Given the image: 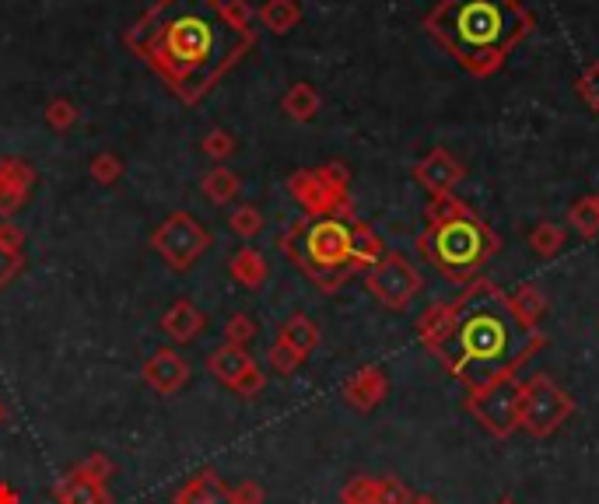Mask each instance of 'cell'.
I'll use <instances>...</instances> for the list:
<instances>
[{
    "label": "cell",
    "instance_id": "f1b7e54d",
    "mask_svg": "<svg viewBox=\"0 0 599 504\" xmlns=\"http://www.w3.org/2000/svg\"><path fill=\"white\" fill-rule=\"evenodd\" d=\"M263 21H267L274 32H288L298 21V4L295 0H270V4L263 7Z\"/></svg>",
    "mask_w": 599,
    "mask_h": 504
},
{
    "label": "cell",
    "instance_id": "836d02e7",
    "mask_svg": "<svg viewBox=\"0 0 599 504\" xmlns=\"http://www.w3.org/2000/svg\"><path fill=\"white\" fill-rule=\"evenodd\" d=\"M232 231H235V235H242V238L260 235V231H263V214L256 207H239L232 214Z\"/></svg>",
    "mask_w": 599,
    "mask_h": 504
},
{
    "label": "cell",
    "instance_id": "8992f818",
    "mask_svg": "<svg viewBox=\"0 0 599 504\" xmlns=\"http://www.w3.org/2000/svg\"><path fill=\"white\" fill-rule=\"evenodd\" d=\"M575 413V399L547 375L536 371L533 378L522 382V403H519V427L529 438H550L557 434Z\"/></svg>",
    "mask_w": 599,
    "mask_h": 504
},
{
    "label": "cell",
    "instance_id": "60d3db41",
    "mask_svg": "<svg viewBox=\"0 0 599 504\" xmlns=\"http://www.w3.org/2000/svg\"><path fill=\"white\" fill-rule=\"evenodd\" d=\"M498 504H519V501H515V497H508V494H505V497H501Z\"/></svg>",
    "mask_w": 599,
    "mask_h": 504
},
{
    "label": "cell",
    "instance_id": "603a6c76",
    "mask_svg": "<svg viewBox=\"0 0 599 504\" xmlns=\"http://www.w3.org/2000/svg\"><path fill=\"white\" fill-rule=\"evenodd\" d=\"M232 277L239 280L242 287L256 291V287H263V280H267V263H263V256L256 249H239L232 259Z\"/></svg>",
    "mask_w": 599,
    "mask_h": 504
},
{
    "label": "cell",
    "instance_id": "d6a6232c",
    "mask_svg": "<svg viewBox=\"0 0 599 504\" xmlns=\"http://www.w3.org/2000/svg\"><path fill=\"white\" fill-rule=\"evenodd\" d=\"M340 504H379L375 501V476H354L340 490Z\"/></svg>",
    "mask_w": 599,
    "mask_h": 504
},
{
    "label": "cell",
    "instance_id": "7a4b0ae2",
    "mask_svg": "<svg viewBox=\"0 0 599 504\" xmlns=\"http://www.w3.org/2000/svg\"><path fill=\"white\" fill-rule=\"evenodd\" d=\"M249 42V32L228 18L218 0H158L134 32L144 60L186 102L207 95Z\"/></svg>",
    "mask_w": 599,
    "mask_h": 504
},
{
    "label": "cell",
    "instance_id": "74e56055",
    "mask_svg": "<svg viewBox=\"0 0 599 504\" xmlns=\"http://www.w3.org/2000/svg\"><path fill=\"white\" fill-rule=\"evenodd\" d=\"M204 151L211 154V158H225V154L235 151V144H232L228 133H211V137L204 140Z\"/></svg>",
    "mask_w": 599,
    "mask_h": 504
},
{
    "label": "cell",
    "instance_id": "f35d334b",
    "mask_svg": "<svg viewBox=\"0 0 599 504\" xmlns=\"http://www.w3.org/2000/svg\"><path fill=\"white\" fill-rule=\"evenodd\" d=\"M50 123L60 126V130H64V126H71L74 123V109L67 102H53L50 105Z\"/></svg>",
    "mask_w": 599,
    "mask_h": 504
},
{
    "label": "cell",
    "instance_id": "f546056e",
    "mask_svg": "<svg viewBox=\"0 0 599 504\" xmlns=\"http://www.w3.org/2000/svg\"><path fill=\"white\" fill-rule=\"evenodd\" d=\"M375 501L379 504H414V494H410L407 483L396 480V476H382V480H375Z\"/></svg>",
    "mask_w": 599,
    "mask_h": 504
},
{
    "label": "cell",
    "instance_id": "ac0fdd59",
    "mask_svg": "<svg viewBox=\"0 0 599 504\" xmlns=\"http://www.w3.org/2000/svg\"><path fill=\"white\" fill-rule=\"evenodd\" d=\"M32 186V172L22 161H0V214L22 207L25 193Z\"/></svg>",
    "mask_w": 599,
    "mask_h": 504
},
{
    "label": "cell",
    "instance_id": "9c48e42d",
    "mask_svg": "<svg viewBox=\"0 0 599 504\" xmlns=\"http://www.w3.org/2000/svg\"><path fill=\"white\" fill-rule=\"evenodd\" d=\"M151 249L172 266V270H190L207 249H211V235L193 214H169L151 235Z\"/></svg>",
    "mask_w": 599,
    "mask_h": 504
},
{
    "label": "cell",
    "instance_id": "5bb4252c",
    "mask_svg": "<svg viewBox=\"0 0 599 504\" xmlns=\"http://www.w3.org/2000/svg\"><path fill=\"white\" fill-rule=\"evenodd\" d=\"M386 392H389L386 371H382L379 364H365V368H358L344 382V403L358 413H368L386 399Z\"/></svg>",
    "mask_w": 599,
    "mask_h": 504
},
{
    "label": "cell",
    "instance_id": "3957f363",
    "mask_svg": "<svg viewBox=\"0 0 599 504\" xmlns=\"http://www.w3.org/2000/svg\"><path fill=\"white\" fill-rule=\"evenodd\" d=\"M533 28L522 0H438L424 18V32L473 77L498 74Z\"/></svg>",
    "mask_w": 599,
    "mask_h": 504
},
{
    "label": "cell",
    "instance_id": "8d00e7d4",
    "mask_svg": "<svg viewBox=\"0 0 599 504\" xmlns=\"http://www.w3.org/2000/svg\"><path fill=\"white\" fill-rule=\"evenodd\" d=\"M81 469H85V473L92 476V480H99V483H109V476L116 473L113 462H109L106 455H88V459L81 462Z\"/></svg>",
    "mask_w": 599,
    "mask_h": 504
},
{
    "label": "cell",
    "instance_id": "ba28073f",
    "mask_svg": "<svg viewBox=\"0 0 599 504\" xmlns=\"http://www.w3.org/2000/svg\"><path fill=\"white\" fill-rule=\"evenodd\" d=\"M365 287L382 308L403 312L424 291V277L403 252H386L372 270H365Z\"/></svg>",
    "mask_w": 599,
    "mask_h": 504
},
{
    "label": "cell",
    "instance_id": "7402d4cb",
    "mask_svg": "<svg viewBox=\"0 0 599 504\" xmlns=\"http://www.w3.org/2000/svg\"><path fill=\"white\" fill-rule=\"evenodd\" d=\"M382 256H386V245H382V238L375 235L368 224L354 221V266H358V270H372Z\"/></svg>",
    "mask_w": 599,
    "mask_h": 504
},
{
    "label": "cell",
    "instance_id": "277c9868",
    "mask_svg": "<svg viewBox=\"0 0 599 504\" xmlns=\"http://www.w3.org/2000/svg\"><path fill=\"white\" fill-rule=\"evenodd\" d=\"M417 252L428 266H435L449 284L466 287L477 273L501 252V238L477 210L449 217V221L424 224L417 235Z\"/></svg>",
    "mask_w": 599,
    "mask_h": 504
},
{
    "label": "cell",
    "instance_id": "30bf717a",
    "mask_svg": "<svg viewBox=\"0 0 599 504\" xmlns=\"http://www.w3.org/2000/svg\"><path fill=\"white\" fill-rule=\"evenodd\" d=\"M291 193L298 196L312 217H344L351 210L347 200V172L344 165H326L319 172H302L291 179Z\"/></svg>",
    "mask_w": 599,
    "mask_h": 504
},
{
    "label": "cell",
    "instance_id": "e575fe53",
    "mask_svg": "<svg viewBox=\"0 0 599 504\" xmlns=\"http://www.w3.org/2000/svg\"><path fill=\"white\" fill-rule=\"evenodd\" d=\"M120 172H123V168H120V158H113V154H99V158L92 161V175H95L99 182H106V186H109V182L120 179Z\"/></svg>",
    "mask_w": 599,
    "mask_h": 504
},
{
    "label": "cell",
    "instance_id": "9a60e30c",
    "mask_svg": "<svg viewBox=\"0 0 599 504\" xmlns=\"http://www.w3.org/2000/svg\"><path fill=\"white\" fill-rule=\"evenodd\" d=\"M172 504H232V487L218 476V469H200L172 494Z\"/></svg>",
    "mask_w": 599,
    "mask_h": 504
},
{
    "label": "cell",
    "instance_id": "d6986e66",
    "mask_svg": "<svg viewBox=\"0 0 599 504\" xmlns=\"http://www.w3.org/2000/svg\"><path fill=\"white\" fill-rule=\"evenodd\" d=\"M277 340H284L288 347H295L302 357H309L312 350L319 347V326L309 319V315L298 312V315H291V319L284 322L281 333H277Z\"/></svg>",
    "mask_w": 599,
    "mask_h": 504
},
{
    "label": "cell",
    "instance_id": "cb8c5ba5",
    "mask_svg": "<svg viewBox=\"0 0 599 504\" xmlns=\"http://www.w3.org/2000/svg\"><path fill=\"white\" fill-rule=\"evenodd\" d=\"M22 270V238L18 231L0 228V291L11 284Z\"/></svg>",
    "mask_w": 599,
    "mask_h": 504
},
{
    "label": "cell",
    "instance_id": "52a82bcc",
    "mask_svg": "<svg viewBox=\"0 0 599 504\" xmlns=\"http://www.w3.org/2000/svg\"><path fill=\"white\" fill-rule=\"evenodd\" d=\"M519 403H522V378H501L477 392H466V413L484 427L491 438L505 441L519 431Z\"/></svg>",
    "mask_w": 599,
    "mask_h": 504
},
{
    "label": "cell",
    "instance_id": "8fae6325",
    "mask_svg": "<svg viewBox=\"0 0 599 504\" xmlns=\"http://www.w3.org/2000/svg\"><path fill=\"white\" fill-rule=\"evenodd\" d=\"M207 371L242 399H256L267 389V375H263V368L256 364V357L249 354L246 347H232V343L214 347L211 354H207Z\"/></svg>",
    "mask_w": 599,
    "mask_h": 504
},
{
    "label": "cell",
    "instance_id": "ffe728a7",
    "mask_svg": "<svg viewBox=\"0 0 599 504\" xmlns=\"http://www.w3.org/2000/svg\"><path fill=\"white\" fill-rule=\"evenodd\" d=\"M512 298V308L515 315H519L522 322H526L529 329H540V322L547 319V298L540 294V287L536 284H522L515 294H508Z\"/></svg>",
    "mask_w": 599,
    "mask_h": 504
},
{
    "label": "cell",
    "instance_id": "83f0119b",
    "mask_svg": "<svg viewBox=\"0 0 599 504\" xmlns=\"http://www.w3.org/2000/svg\"><path fill=\"white\" fill-rule=\"evenodd\" d=\"M302 361H305V357L298 354L295 347H288V343H284V340H274V343H270V350H267V364H270V368H274L281 378L295 375V371L302 368Z\"/></svg>",
    "mask_w": 599,
    "mask_h": 504
},
{
    "label": "cell",
    "instance_id": "2e32d148",
    "mask_svg": "<svg viewBox=\"0 0 599 504\" xmlns=\"http://www.w3.org/2000/svg\"><path fill=\"white\" fill-rule=\"evenodd\" d=\"M53 494H57L60 504H113L106 483L92 480L81 466H74L71 473L60 476L57 487H53Z\"/></svg>",
    "mask_w": 599,
    "mask_h": 504
},
{
    "label": "cell",
    "instance_id": "6da1fadb",
    "mask_svg": "<svg viewBox=\"0 0 599 504\" xmlns=\"http://www.w3.org/2000/svg\"><path fill=\"white\" fill-rule=\"evenodd\" d=\"M417 340L466 392L519 375L547 347L543 329H529L512 298L484 277L470 280L456 298L431 301L417 319Z\"/></svg>",
    "mask_w": 599,
    "mask_h": 504
},
{
    "label": "cell",
    "instance_id": "4316f807",
    "mask_svg": "<svg viewBox=\"0 0 599 504\" xmlns=\"http://www.w3.org/2000/svg\"><path fill=\"white\" fill-rule=\"evenodd\" d=\"M568 224L578 231L582 238H596L599 235V207L596 196H582L568 207Z\"/></svg>",
    "mask_w": 599,
    "mask_h": 504
},
{
    "label": "cell",
    "instance_id": "d4e9b609",
    "mask_svg": "<svg viewBox=\"0 0 599 504\" xmlns=\"http://www.w3.org/2000/svg\"><path fill=\"white\" fill-rule=\"evenodd\" d=\"M239 175L232 172V168H211L207 172V179H204V196L211 203H228V200H235L239 196Z\"/></svg>",
    "mask_w": 599,
    "mask_h": 504
},
{
    "label": "cell",
    "instance_id": "4fadbf2b",
    "mask_svg": "<svg viewBox=\"0 0 599 504\" xmlns=\"http://www.w3.org/2000/svg\"><path fill=\"white\" fill-rule=\"evenodd\" d=\"M141 375H144V382L158 392V396H176V392L190 382V361H186L179 350L162 347L144 361Z\"/></svg>",
    "mask_w": 599,
    "mask_h": 504
},
{
    "label": "cell",
    "instance_id": "1f68e13d",
    "mask_svg": "<svg viewBox=\"0 0 599 504\" xmlns=\"http://www.w3.org/2000/svg\"><path fill=\"white\" fill-rule=\"evenodd\" d=\"M253 340H256V322L249 319L246 312H235L225 326V343H232V347H249Z\"/></svg>",
    "mask_w": 599,
    "mask_h": 504
},
{
    "label": "cell",
    "instance_id": "44dd1931",
    "mask_svg": "<svg viewBox=\"0 0 599 504\" xmlns=\"http://www.w3.org/2000/svg\"><path fill=\"white\" fill-rule=\"evenodd\" d=\"M564 242H568V231L554 221H536L533 231H529V249L540 259H554L564 249Z\"/></svg>",
    "mask_w": 599,
    "mask_h": 504
},
{
    "label": "cell",
    "instance_id": "5b68a950",
    "mask_svg": "<svg viewBox=\"0 0 599 504\" xmlns=\"http://www.w3.org/2000/svg\"><path fill=\"white\" fill-rule=\"evenodd\" d=\"M288 256L316 280L323 291H337L354 266V224L344 217H312V221H298L284 238Z\"/></svg>",
    "mask_w": 599,
    "mask_h": 504
},
{
    "label": "cell",
    "instance_id": "e0dca14e",
    "mask_svg": "<svg viewBox=\"0 0 599 504\" xmlns=\"http://www.w3.org/2000/svg\"><path fill=\"white\" fill-rule=\"evenodd\" d=\"M204 326H207V315L200 312V308L193 305L190 298H179L176 305H172L169 312L162 315V333L169 336L172 343L197 340V336L204 333Z\"/></svg>",
    "mask_w": 599,
    "mask_h": 504
},
{
    "label": "cell",
    "instance_id": "ab89813d",
    "mask_svg": "<svg viewBox=\"0 0 599 504\" xmlns=\"http://www.w3.org/2000/svg\"><path fill=\"white\" fill-rule=\"evenodd\" d=\"M414 504H438L431 494H414Z\"/></svg>",
    "mask_w": 599,
    "mask_h": 504
},
{
    "label": "cell",
    "instance_id": "4dcf8cb0",
    "mask_svg": "<svg viewBox=\"0 0 599 504\" xmlns=\"http://www.w3.org/2000/svg\"><path fill=\"white\" fill-rule=\"evenodd\" d=\"M575 91H578V98L589 105V112L599 116V60H592L589 67L582 70V77L575 81Z\"/></svg>",
    "mask_w": 599,
    "mask_h": 504
},
{
    "label": "cell",
    "instance_id": "7c38bea8",
    "mask_svg": "<svg viewBox=\"0 0 599 504\" xmlns=\"http://www.w3.org/2000/svg\"><path fill=\"white\" fill-rule=\"evenodd\" d=\"M414 179L421 182L431 196H442V193H452V189L466 179V168L452 151H445V147H431V151L414 165Z\"/></svg>",
    "mask_w": 599,
    "mask_h": 504
},
{
    "label": "cell",
    "instance_id": "484cf974",
    "mask_svg": "<svg viewBox=\"0 0 599 504\" xmlns=\"http://www.w3.org/2000/svg\"><path fill=\"white\" fill-rule=\"evenodd\" d=\"M284 112H288L291 119H298V123H309V119L319 112L316 88H309V84H295V88L284 95Z\"/></svg>",
    "mask_w": 599,
    "mask_h": 504
},
{
    "label": "cell",
    "instance_id": "d590c367",
    "mask_svg": "<svg viewBox=\"0 0 599 504\" xmlns=\"http://www.w3.org/2000/svg\"><path fill=\"white\" fill-rule=\"evenodd\" d=\"M267 501V490L256 480H242L239 487H232V504H263Z\"/></svg>",
    "mask_w": 599,
    "mask_h": 504
},
{
    "label": "cell",
    "instance_id": "b9f144b4",
    "mask_svg": "<svg viewBox=\"0 0 599 504\" xmlns=\"http://www.w3.org/2000/svg\"><path fill=\"white\" fill-rule=\"evenodd\" d=\"M596 207H599V193H596Z\"/></svg>",
    "mask_w": 599,
    "mask_h": 504
}]
</instances>
